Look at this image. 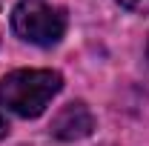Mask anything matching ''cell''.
Segmentation results:
<instances>
[{"label": "cell", "mask_w": 149, "mask_h": 146, "mask_svg": "<svg viewBox=\"0 0 149 146\" xmlns=\"http://www.w3.org/2000/svg\"><path fill=\"white\" fill-rule=\"evenodd\" d=\"M63 89V74L55 69H17L0 80V103L20 117H37Z\"/></svg>", "instance_id": "6da1fadb"}, {"label": "cell", "mask_w": 149, "mask_h": 146, "mask_svg": "<svg viewBox=\"0 0 149 146\" xmlns=\"http://www.w3.org/2000/svg\"><path fill=\"white\" fill-rule=\"evenodd\" d=\"M12 29L35 46H55L66 35V12L49 0H20L12 12Z\"/></svg>", "instance_id": "7a4b0ae2"}, {"label": "cell", "mask_w": 149, "mask_h": 146, "mask_svg": "<svg viewBox=\"0 0 149 146\" xmlns=\"http://www.w3.org/2000/svg\"><path fill=\"white\" fill-rule=\"evenodd\" d=\"M52 138L57 140H80V138H89L95 129V115L89 112L86 103L74 100V103H66L63 109L52 117Z\"/></svg>", "instance_id": "3957f363"}, {"label": "cell", "mask_w": 149, "mask_h": 146, "mask_svg": "<svg viewBox=\"0 0 149 146\" xmlns=\"http://www.w3.org/2000/svg\"><path fill=\"white\" fill-rule=\"evenodd\" d=\"M123 9L129 12H138V15H149V0H118Z\"/></svg>", "instance_id": "277c9868"}, {"label": "cell", "mask_w": 149, "mask_h": 146, "mask_svg": "<svg viewBox=\"0 0 149 146\" xmlns=\"http://www.w3.org/2000/svg\"><path fill=\"white\" fill-rule=\"evenodd\" d=\"M9 135V120H6V112H3V103H0V138Z\"/></svg>", "instance_id": "5b68a950"}, {"label": "cell", "mask_w": 149, "mask_h": 146, "mask_svg": "<svg viewBox=\"0 0 149 146\" xmlns=\"http://www.w3.org/2000/svg\"><path fill=\"white\" fill-rule=\"evenodd\" d=\"M146 57H149V37H146Z\"/></svg>", "instance_id": "8992f818"}]
</instances>
